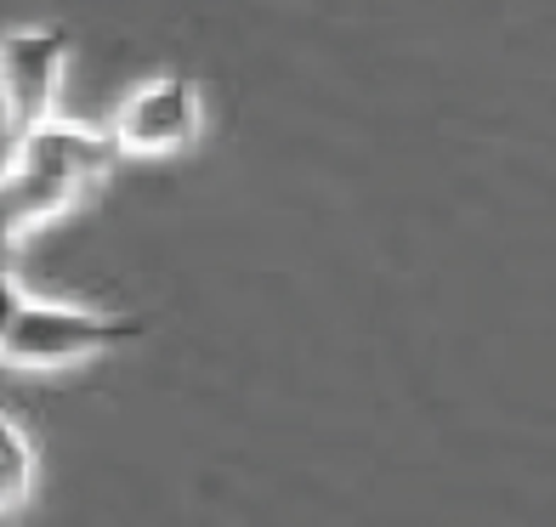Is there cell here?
I'll use <instances>...</instances> for the list:
<instances>
[{
	"label": "cell",
	"mask_w": 556,
	"mask_h": 527,
	"mask_svg": "<svg viewBox=\"0 0 556 527\" xmlns=\"http://www.w3.org/2000/svg\"><path fill=\"white\" fill-rule=\"evenodd\" d=\"M142 335H148V318H137V312H91V307H74V300L29 295L7 346H0V363L29 369V374H58V369H74V363L103 358V351L131 346Z\"/></svg>",
	"instance_id": "cell-1"
},
{
	"label": "cell",
	"mask_w": 556,
	"mask_h": 527,
	"mask_svg": "<svg viewBox=\"0 0 556 527\" xmlns=\"http://www.w3.org/2000/svg\"><path fill=\"white\" fill-rule=\"evenodd\" d=\"M68 63V29L63 23H23L0 35V114L12 137H29L35 125L58 114V86Z\"/></svg>",
	"instance_id": "cell-2"
},
{
	"label": "cell",
	"mask_w": 556,
	"mask_h": 527,
	"mask_svg": "<svg viewBox=\"0 0 556 527\" xmlns=\"http://www.w3.org/2000/svg\"><path fill=\"white\" fill-rule=\"evenodd\" d=\"M199 86L188 74H154L148 86H137L114 114V142L125 159H170L193 147L199 137Z\"/></svg>",
	"instance_id": "cell-3"
},
{
	"label": "cell",
	"mask_w": 556,
	"mask_h": 527,
	"mask_svg": "<svg viewBox=\"0 0 556 527\" xmlns=\"http://www.w3.org/2000/svg\"><path fill=\"white\" fill-rule=\"evenodd\" d=\"M17 159L52 170L74 188H91V182H103L125 154H119L114 131H91V125H74V119L52 114L46 125H35L29 137H17Z\"/></svg>",
	"instance_id": "cell-4"
},
{
	"label": "cell",
	"mask_w": 556,
	"mask_h": 527,
	"mask_svg": "<svg viewBox=\"0 0 556 527\" xmlns=\"http://www.w3.org/2000/svg\"><path fill=\"white\" fill-rule=\"evenodd\" d=\"M74 182H63V176L52 170H40V165H12V170H0V256L7 249H17L23 233H35L40 221H52L58 210L74 205Z\"/></svg>",
	"instance_id": "cell-5"
},
{
	"label": "cell",
	"mask_w": 556,
	"mask_h": 527,
	"mask_svg": "<svg viewBox=\"0 0 556 527\" xmlns=\"http://www.w3.org/2000/svg\"><path fill=\"white\" fill-rule=\"evenodd\" d=\"M35 471L40 460H35V442L23 432V420L0 409V522L17 516L35 499Z\"/></svg>",
	"instance_id": "cell-6"
},
{
	"label": "cell",
	"mask_w": 556,
	"mask_h": 527,
	"mask_svg": "<svg viewBox=\"0 0 556 527\" xmlns=\"http://www.w3.org/2000/svg\"><path fill=\"white\" fill-rule=\"evenodd\" d=\"M23 284H17V272H7L0 267V346H7V335H12V323H17V312H23Z\"/></svg>",
	"instance_id": "cell-7"
}]
</instances>
